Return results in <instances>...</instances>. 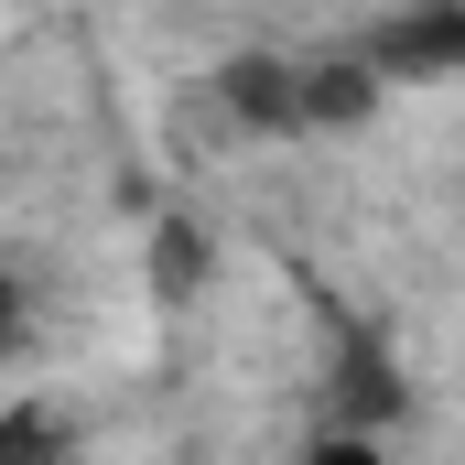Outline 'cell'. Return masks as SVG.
<instances>
[{
    "label": "cell",
    "instance_id": "1",
    "mask_svg": "<svg viewBox=\"0 0 465 465\" xmlns=\"http://www.w3.org/2000/svg\"><path fill=\"white\" fill-rule=\"evenodd\" d=\"M401 401H411V390H401L390 347H379V336H336V357H325V433H368V444H379V433L401 422Z\"/></svg>",
    "mask_w": 465,
    "mask_h": 465
},
{
    "label": "cell",
    "instance_id": "2",
    "mask_svg": "<svg viewBox=\"0 0 465 465\" xmlns=\"http://www.w3.org/2000/svg\"><path fill=\"white\" fill-rule=\"evenodd\" d=\"M357 65L368 76H444V65H465V0L455 11H390V22H368Z\"/></svg>",
    "mask_w": 465,
    "mask_h": 465
},
{
    "label": "cell",
    "instance_id": "3",
    "mask_svg": "<svg viewBox=\"0 0 465 465\" xmlns=\"http://www.w3.org/2000/svg\"><path fill=\"white\" fill-rule=\"evenodd\" d=\"M217 87H228V109L249 119V130H303V76H292L282 54H238Z\"/></svg>",
    "mask_w": 465,
    "mask_h": 465
},
{
    "label": "cell",
    "instance_id": "4",
    "mask_svg": "<svg viewBox=\"0 0 465 465\" xmlns=\"http://www.w3.org/2000/svg\"><path fill=\"white\" fill-rule=\"evenodd\" d=\"M303 76V130H336V119H368L379 109V76L357 54H325V65H292Z\"/></svg>",
    "mask_w": 465,
    "mask_h": 465
},
{
    "label": "cell",
    "instance_id": "5",
    "mask_svg": "<svg viewBox=\"0 0 465 465\" xmlns=\"http://www.w3.org/2000/svg\"><path fill=\"white\" fill-rule=\"evenodd\" d=\"M152 292H163V303H195V292H206V228H184V217L152 228Z\"/></svg>",
    "mask_w": 465,
    "mask_h": 465
},
{
    "label": "cell",
    "instance_id": "6",
    "mask_svg": "<svg viewBox=\"0 0 465 465\" xmlns=\"http://www.w3.org/2000/svg\"><path fill=\"white\" fill-rule=\"evenodd\" d=\"M0 465H65V422H54L44 401L0 411Z\"/></svg>",
    "mask_w": 465,
    "mask_h": 465
},
{
    "label": "cell",
    "instance_id": "7",
    "mask_svg": "<svg viewBox=\"0 0 465 465\" xmlns=\"http://www.w3.org/2000/svg\"><path fill=\"white\" fill-rule=\"evenodd\" d=\"M303 465H390V455H379L368 433H314V444H303Z\"/></svg>",
    "mask_w": 465,
    "mask_h": 465
},
{
    "label": "cell",
    "instance_id": "8",
    "mask_svg": "<svg viewBox=\"0 0 465 465\" xmlns=\"http://www.w3.org/2000/svg\"><path fill=\"white\" fill-rule=\"evenodd\" d=\"M22 347V282H11V271H0V357Z\"/></svg>",
    "mask_w": 465,
    "mask_h": 465
}]
</instances>
